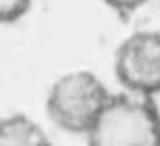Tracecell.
<instances>
[{"label":"cell","mask_w":160,"mask_h":146,"mask_svg":"<svg viewBox=\"0 0 160 146\" xmlns=\"http://www.w3.org/2000/svg\"><path fill=\"white\" fill-rule=\"evenodd\" d=\"M49 136L42 127L25 114L0 117V146H47Z\"/></svg>","instance_id":"4"},{"label":"cell","mask_w":160,"mask_h":146,"mask_svg":"<svg viewBox=\"0 0 160 146\" xmlns=\"http://www.w3.org/2000/svg\"><path fill=\"white\" fill-rule=\"evenodd\" d=\"M93 146H160V108L155 96L111 94L86 135Z\"/></svg>","instance_id":"1"},{"label":"cell","mask_w":160,"mask_h":146,"mask_svg":"<svg viewBox=\"0 0 160 146\" xmlns=\"http://www.w3.org/2000/svg\"><path fill=\"white\" fill-rule=\"evenodd\" d=\"M121 18H129L135 11L145 6L149 0H102Z\"/></svg>","instance_id":"6"},{"label":"cell","mask_w":160,"mask_h":146,"mask_svg":"<svg viewBox=\"0 0 160 146\" xmlns=\"http://www.w3.org/2000/svg\"><path fill=\"white\" fill-rule=\"evenodd\" d=\"M114 73L124 90L160 94V31L141 30L128 35L115 51Z\"/></svg>","instance_id":"3"},{"label":"cell","mask_w":160,"mask_h":146,"mask_svg":"<svg viewBox=\"0 0 160 146\" xmlns=\"http://www.w3.org/2000/svg\"><path fill=\"white\" fill-rule=\"evenodd\" d=\"M111 93L97 74L73 70L53 82L45 111L53 125L68 133L87 135Z\"/></svg>","instance_id":"2"},{"label":"cell","mask_w":160,"mask_h":146,"mask_svg":"<svg viewBox=\"0 0 160 146\" xmlns=\"http://www.w3.org/2000/svg\"><path fill=\"white\" fill-rule=\"evenodd\" d=\"M32 0H0V25L13 24L28 13Z\"/></svg>","instance_id":"5"}]
</instances>
